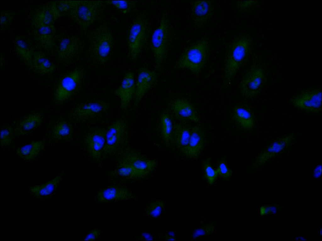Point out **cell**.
Segmentation results:
<instances>
[{
    "label": "cell",
    "instance_id": "cell-1",
    "mask_svg": "<svg viewBox=\"0 0 322 241\" xmlns=\"http://www.w3.org/2000/svg\"><path fill=\"white\" fill-rule=\"evenodd\" d=\"M174 31L168 12L162 10L158 26L152 33L149 47L153 57L155 70L163 69L171 49Z\"/></svg>",
    "mask_w": 322,
    "mask_h": 241
},
{
    "label": "cell",
    "instance_id": "cell-2",
    "mask_svg": "<svg viewBox=\"0 0 322 241\" xmlns=\"http://www.w3.org/2000/svg\"><path fill=\"white\" fill-rule=\"evenodd\" d=\"M251 40L243 35L237 37L230 43L227 50L224 61L222 88L226 90L247 60L250 54Z\"/></svg>",
    "mask_w": 322,
    "mask_h": 241
},
{
    "label": "cell",
    "instance_id": "cell-3",
    "mask_svg": "<svg viewBox=\"0 0 322 241\" xmlns=\"http://www.w3.org/2000/svg\"><path fill=\"white\" fill-rule=\"evenodd\" d=\"M86 54L94 64L103 65L110 57L114 46V39L111 29L103 24L90 31L86 36Z\"/></svg>",
    "mask_w": 322,
    "mask_h": 241
},
{
    "label": "cell",
    "instance_id": "cell-4",
    "mask_svg": "<svg viewBox=\"0 0 322 241\" xmlns=\"http://www.w3.org/2000/svg\"><path fill=\"white\" fill-rule=\"evenodd\" d=\"M152 26L147 11L138 13L132 20L127 32L128 55L132 62L137 61L145 49L152 34Z\"/></svg>",
    "mask_w": 322,
    "mask_h": 241
},
{
    "label": "cell",
    "instance_id": "cell-5",
    "mask_svg": "<svg viewBox=\"0 0 322 241\" xmlns=\"http://www.w3.org/2000/svg\"><path fill=\"white\" fill-rule=\"evenodd\" d=\"M210 48L209 41L205 37L187 46L176 60L174 70L187 69L198 75L207 62Z\"/></svg>",
    "mask_w": 322,
    "mask_h": 241
},
{
    "label": "cell",
    "instance_id": "cell-6",
    "mask_svg": "<svg viewBox=\"0 0 322 241\" xmlns=\"http://www.w3.org/2000/svg\"><path fill=\"white\" fill-rule=\"evenodd\" d=\"M106 5L103 0H79L68 17L78 26L82 32L86 33L90 27L102 17Z\"/></svg>",
    "mask_w": 322,
    "mask_h": 241
},
{
    "label": "cell",
    "instance_id": "cell-7",
    "mask_svg": "<svg viewBox=\"0 0 322 241\" xmlns=\"http://www.w3.org/2000/svg\"><path fill=\"white\" fill-rule=\"evenodd\" d=\"M128 125L125 120L116 119L106 128L103 159L119 154L128 146Z\"/></svg>",
    "mask_w": 322,
    "mask_h": 241
},
{
    "label": "cell",
    "instance_id": "cell-8",
    "mask_svg": "<svg viewBox=\"0 0 322 241\" xmlns=\"http://www.w3.org/2000/svg\"><path fill=\"white\" fill-rule=\"evenodd\" d=\"M110 108L109 102L104 99L90 100L75 106L70 112L69 117L77 123L92 122L105 115Z\"/></svg>",
    "mask_w": 322,
    "mask_h": 241
},
{
    "label": "cell",
    "instance_id": "cell-9",
    "mask_svg": "<svg viewBox=\"0 0 322 241\" xmlns=\"http://www.w3.org/2000/svg\"><path fill=\"white\" fill-rule=\"evenodd\" d=\"M85 76L84 69L79 67L64 75L55 90L54 98L56 102L64 103L78 93L83 85Z\"/></svg>",
    "mask_w": 322,
    "mask_h": 241
},
{
    "label": "cell",
    "instance_id": "cell-10",
    "mask_svg": "<svg viewBox=\"0 0 322 241\" xmlns=\"http://www.w3.org/2000/svg\"><path fill=\"white\" fill-rule=\"evenodd\" d=\"M84 47L83 42L78 37H64L57 42L54 54L59 62L65 65L70 64L80 57Z\"/></svg>",
    "mask_w": 322,
    "mask_h": 241
},
{
    "label": "cell",
    "instance_id": "cell-11",
    "mask_svg": "<svg viewBox=\"0 0 322 241\" xmlns=\"http://www.w3.org/2000/svg\"><path fill=\"white\" fill-rule=\"evenodd\" d=\"M265 80V74L262 69L253 65L242 77L239 84V91L245 97L253 98L261 91Z\"/></svg>",
    "mask_w": 322,
    "mask_h": 241
},
{
    "label": "cell",
    "instance_id": "cell-12",
    "mask_svg": "<svg viewBox=\"0 0 322 241\" xmlns=\"http://www.w3.org/2000/svg\"><path fill=\"white\" fill-rule=\"evenodd\" d=\"M105 131L106 128L94 127L88 131L83 139V145L87 153L96 163H101L103 159Z\"/></svg>",
    "mask_w": 322,
    "mask_h": 241
},
{
    "label": "cell",
    "instance_id": "cell-13",
    "mask_svg": "<svg viewBox=\"0 0 322 241\" xmlns=\"http://www.w3.org/2000/svg\"><path fill=\"white\" fill-rule=\"evenodd\" d=\"M118 155V160L131 165L145 177L154 170L157 164L156 160L146 158L128 146L122 150Z\"/></svg>",
    "mask_w": 322,
    "mask_h": 241
},
{
    "label": "cell",
    "instance_id": "cell-14",
    "mask_svg": "<svg viewBox=\"0 0 322 241\" xmlns=\"http://www.w3.org/2000/svg\"><path fill=\"white\" fill-rule=\"evenodd\" d=\"M158 78V72L146 67L139 68L136 81V90L133 106L136 108L147 93L155 84Z\"/></svg>",
    "mask_w": 322,
    "mask_h": 241
},
{
    "label": "cell",
    "instance_id": "cell-15",
    "mask_svg": "<svg viewBox=\"0 0 322 241\" xmlns=\"http://www.w3.org/2000/svg\"><path fill=\"white\" fill-rule=\"evenodd\" d=\"M292 104L301 110L314 113L321 110V91L319 89L302 92L291 100Z\"/></svg>",
    "mask_w": 322,
    "mask_h": 241
},
{
    "label": "cell",
    "instance_id": "cell-16",
    "mask_svg": "<svg viewBox=\"0 0 322 241\" xmlns=\"http://www.w3.org/2000/svg\"><path fill=\"white\" fill-rule=\"evenodd\" d=\"M33 26V36L38 47L48 53L54 54L57 44L54 25Z\"/></svg>",
    "mask_w": 322,
    "mask_h": 241
},
{
    "label": "cell",
    "instance_id": "cell-17",
    "mask_svg": "<svg viewBox=\"0 0 322 241\" xmlns=\"http://www.w3.org/2000/svg\"><path fill=\"white\" fill-rule=\"evenodd\" d=\"M136 90V81L134 72L131 70L125 74L119 86L114 91V94L120 101V108L124 111L128 108L134 98Z\"/></svg>",
    "mask_w": 322,
    "mask_h": 241
},
{
    "label": "cell",
    "instance_id": "cell-18",
    "mask_svg": "<svg viewBox=\"0 0 322 241\" xmlns=\"http://www.w3.org/2000/svg\"><path fill=\"white\" fill-rule=\"evenodd\" d=\"M295 138L294 133H291L278 139L262 152L256 158L254 164L260 166L287 149Z\"/></svg>",
    "mask_w": 322,
    "mask_h": 241
},
{
    "label": "cell",
    "instance_id": "cell-19",
    "mask_svg": "<svg viewBox=\"0 0 322 241\" xmlns=\"http://www.w3.org/2000/svg\"><path fill=\"white\" fill-rule=\"evenodd\" d=\"M190 3L192 22L196 27H201L212 17L214 13L213 3L209 0L191 1Z\"/></svg>",
    "mask_w": 322,
    "mask_h": 241
},
{
    "label": "cell",
    "instance_id": "cell-20",
    "mask_svg": "<svg viewBox=\"0 0 322 241\" xmlns=\"http://www.w3.org/2000/svg\"><path fill=\"white\" fill-rule=\"evenodd\" d=\"M169 108L176 118L180 121H190L196 123L199 121L194 106L185 99L179 98L175 99L170 104Z\"/></svg>",
    "mask_w": 322,
    "mask_h": 241
},
{
    "label": "cell",
    "instance_id": "cell-21",
    "mask_svg": "<svg viewBox=\"0 0 322 241\" xmlns=\"http://www.w3.org/2000/svg\"><path fill=\"white\" fill-rule=\"evenodd\" d=\"M73 134L72 124L65 119H60L49 128L46 137L51 142H63L70 140Z\"/></svg>",
    "mask_w": 322,
    "mask_h": 241
},
{
    "label": "cell",
    "instance_id": "cell-22",
    "mask_svg": "<svg viewBox=\"0 0 322 241\" xmlns=\"http://www.w3.org/2000/svg\"><path fill=\"white\" fill-rule=\"evenodd\" d=\"M133 196L130 191L124 187L112 185L100 190L96 199L99 203H106L132 199Z\"/></svg>",
    "mask_w": 322,
    "mask_h": 241
},
{
    "label": "cell",
    "instance_id": "cell-23",
    "mask_svg": "<svg viewBox=\"0 0 322 241\" xmlns=\"http://www.w3.org/2000/svg\"><path fill=\"white\" fill-rule=\"evenodd\" d=\"M55 1L49 2L37 8L33 14L31 23L34 25H54L59 18Z\"/></svg>",
    "mask_w": 322,
    "mask_h": 241
},
{
    "label": "cell",
    "instance_id": "cell-24",
    "mask_svg": "<svg viewBox=\"0 0 322 241\" xmlns=\"http://www.w3.org/2000/svg\"><path fill=\"white\" fill-rule=\"evenodd\" d=\"M204 131L199 125L192 126L188 145L183 154L191 158L197 157L203 147L205 136Z\"/></svg>",
    "mask_w": 322,
    "mask_h": 241
},
{
    "label": "cell",
    "instance_id": "cell-25",
    "mask_svg": "<svg viewBox=\"0 0 322 241\" xmlns=\"http://www.w3.org/2000/svg\"><path fill=\"white\" fill-rule=\"evenodd\" d=\"M42 120V116L39 113L28 115L18 122L14 127L15 137L30 134L40 126Z\"/></svg>",
    "mask_w": 322,
    "mask_h": 241
},
{
    "label": "cell",
    "instance_id": "cell-26",
    "mask_svg": "<svg viewBox=\"0 0 322 241\" xmlns=\"http://www.w3.org/2000/svg\"><path fill=\"white\" fill-rule=\"evenodd\" d=\"M14 50L18 56L31 69H33L32 59L35 51L30 40L21 35L16 36L13 40Z\"/></svg>",
    "mask_w": 322,
    "mask_h": 241
},
{
    "label": "cell",
    "instance_id": "cell-27",
    "mask_svg": "<svg viewBox=\"0 0 322 241\" xmlns=\"http://www.w3.org/2000/svg\"><path fill=\"white\" fill-rule=\"evenodd\" d=\"M192 126L187 121H180L174 125L173 145L183 154L188 145Z\"/></svg>",
    "mask_w": 322,
    "mask_h": 241
},
{
    "label": "cell",
    "instance_id": "cell-28",
    "mask_svg": "<svg viewBox=\"0 0 322 241\" xmlns=\"http://www.w3.org/2000/svg\"><path fill=\"white\" fill-rule=\"evenodd\" d=\"M233 116L236 122L244 129H250L254 126L253 115L250 109L244 105L239 104L235 106L233 110Z\"/></svg>",
    "mask_w": 322,
    "mask_h": 241
},
{
    "label": "cell",
    "instance_id": "cell-29",
    "mask_svg": "<svg viewBox=\"0 0 322 241\" xmlns=\"http://www.w3.org/2000/svg\"><path fill=\"white\" fill-rule=\"evenodd\" d=\"M45 146L44 141H33L30 143L18 147L16 153L18 156L24 160L30 161L36 158Z\"/></svg>",
    "mask_w": 322,
    "mask_h": 241
},
{
    "label": "cell",
    "instance_id": "cell-30",
    "mask_svg": "<svg viewBox=\"0 0 322 241\" xmlns=\"http://www.w3.org/2000/svg\"><path fill=\"white\" fill-rule=\"evenodd\" d=\"M160 130L162 138L165 145L170 147L173 145V131L174 125L169 113L164 111L159 119Z\"/></svg>",
    "mask_w": 322,
    "mask_h": 241
},
{
    "label": "cell",
    "instance_id": "cell-31",
    "mask_svg": "<svg viewBox=\"0 0 322 241\" xmlns=\"http://www.w3.org/2000/svg\"><path fill=\"white\" fill-rule=\"evenodd\" d=\"M32 67L40 73L47 74L53 72L55 66L45 53L41 50L35 51L32 59Z\"/></svg>",
    "mask_w": 322,
    "mask_h": 241
},
{
    "label": "cell",
    "instance_id": "cell-32",
    "mask_svg": "<svg viewBox=\"0 0 322 241\" xmlns=\"http://www.w3.org/2000/svg\"><path fill=\"white\" fill-rule=\"evenodd\" d=\"M118 161L115 168L110 173L112 176L127 179H136L145 177L131 165L120 160Z\"/></svg>",
    "mask_w": 322,
    "mask_h": 241
},
{
    "label": "cell",
    "instance_id": "cell-33",
    "mask_svg": "<svg viewBox=\"0 0 322 241\" xmlns=\"http://www.w3.org/2000/svg\"><path fill=\"white\" fill-rule=\"evenodd\" d=\"M62 177V175L60 174L45 184L30 187V193L39 198L49 195L57 188Z\"/></svg>",
    "mask_w": 322,
    "mask_h": 241
},
{
    "label": "cell",
    "instance_id": "cell-34",
    "mask_svg": "<svg viewBox=\"0 0 322 241\" xmlns=\"http://www.w3.org/2000/svg\"><path fill=\"white\" fill-rule=\"evenodd\" d=\"M106 5L113 6L124 14H128L137 9L138 1L136 0H105Z\"/></svg>",
    "mask_w": 322,
    "mask_h": 241
},
{
    "label": "cell",
    "instance_id": "cell-35",
    "mask_svg": "<svg viewBox=\"0 0 322 241\" xmlns=\"http://www.w3.org/2000/svg\"><path fill=\"white\" fill-rule=\"evenodd\" d=\"M79 0H60L55 1L56 11L59 17L68 16L75 7Z\"/></svg>",
    "mask_w": 322,
    "mask_h": 241
},
{
    "label": "cell",
    "instance_id": "cell-36",
    "mask_svg": "<svg viewBox=\"0 0 322 241\" xmlns=\"http://www.w3.org/2000/svg\"><path fill=\"white\" fill-rule=\"evenodd\" d=\"M0 135L1 147L8 146L12 143L15 137L14 128L8 125L3 126L1 128Z\"/></svg>",
    "mask_w": 322,
    "mask_h": 241
},
{
    "label": "cell",
    "instance_id": "cell-37",
    "mask_svg": "<svg viewBox=\"0 0 322 241\" xmlns=\"http://www.w3.org/2000/svg\"><path fill=\"white\" fill-rule=\"evenodd\" d=\"M203 167L205 177L208 183L210 185L213 184L218 174L216 169L213 168L210 158H208L203 161Z\"/></svg>",
    "mask_w": 322,
    "mask_h": 241
},
{
    "label": "cell",
    "instance_id": "cell-38",
    "mask_svg": "<svg viewBox=\"0 0 322 241\" xmlns=\"http://www.w3.org/2000/svg\"><path fill=\"white\" fill-rule=\"evenodd\" d=\"M164 206V203L159 201H156L150 203L146 207V213L150 217H156L161 214Z\"/></svg>",
    "mask_w": 322,
    "mask_h": 241
},
{
    "label": "cell",
    "instance_id": "cell-39",
    "mask_svg": "<svg viewBox=\"0 0 322 241\" xmlns=\"http://www.w3.org/2000/svg\"><path fill=\"white\" fill-rule=\"evenodd\" d=\"M16 14L15 12L3 10L0 13V27L3 29L8 27L12 23Z\"/></svg>",
    "mask_w": 322,
    "mask_h": 241
},
{
    "label": "cell",
    "instance_id": "cell-40",
    "mask_svg": "<svg viewBox=\"0 0 322 241\" xmlns=\"http://www.w3.org/2000/svg\"><path fill=\"white\" fill-rule=\"evenodd\" d=\"M216 169L218 175L225 179L229 178L232 175V171L228 167L224 158L219 161Z\"/></svg>",
    "mask_w": 322,
    "mask_h": 241
},
{
    "label": "cell",
    "instance_id": "cell-41",
    "mask_svg": "<svg viewBox=\"0 0 322 241\" xmlns=\"http://www.w3.org/2000/svg\"><path fill=\"white\" fill-rule=\"evenodd\" d=\"M215 225L213 223H208L197 229L193 236L194 238L211 234L215 230Z\"/></svg>",
    "mask_w": 322,
    "mask_h": 241
},
{
    "label": "cell",
    "instance_id": "cell-42",
    "mask_svg": "<svg viewBox=\"0 0 322 241\" xmlns=\"http://www.w3.org/2000/svg\"><path fill=\"white\" fill-rule=\"evenodd\" d=\"M254 3V1H237L236 3V7L239 11L244 12L247 10Z\"/></svg>",
    "mask_w": 322,
    "mask_h": 241
},
{
    "label": "cell",
    "instance_id": "cell-43",
    "mask_svg": "<svg viewBox=\"0 0 322 241\" xmlns=\"http://www.w3.org/2000/svg\"><path fill=\"white\" fill-rule=\"evenodd\" d=\"M101 233V231L97 229L92 230L87 234L85 238V240H94L97 238Z\"/></svg>",
    "mask_w": 322,
    "mask_h": 241
},
{
    "label": "cell",
    "instance_id": "cell-44",
    "mask_svg": "<svg viewBox=\"0 0 322 241\" xmlns=\"http://www.w3.org/2000/svg\"><path fill=\"white\" fill-rule=\"evenodd\" d=\"M321 174V165L319 164L315 168L314 172V176L317 178L320 177Z\"/></svg>",
    "mask_w": 322,
    "mask_h": 241
},
{
    "label": "cell",
    "instance_id": "cell-45",
    "mask_svg": "<svg viewBox=\"0 0 322 241\" xmlns=\"http://www.w3.org/2000/svg\"><path fill=\"white\" fill-rule=\"evenodd\" d=\"M275 209L274 208L272 207H262L261 209V214H267L271 212L272 211H273Z\"/></svg>",
    "mask_w": 322,
    "mask_h": 241
},
{
    "label": "cell",
    "instance_id": "cell-46",
    "mask_svg": "<svg viewBox=\"0 0 322 241\" xmlns=\"http://www.w3.org/2000/svg\"><path fill=\"white\" fill-rule=\"evenodd\" d=\"M0 60H1V67L2 66H3V65L4 61V59H3V56H2V55L1 56V59H0Z\"/></svg>",
    "mask_w": 322,
    "mask_h": 241
}]
</instances>
